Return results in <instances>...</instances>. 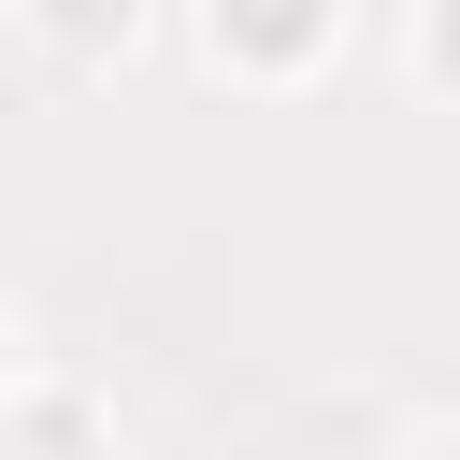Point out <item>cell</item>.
<instances>
[{"label":"cell","instance_id":"1","mask_svg":"<svg viewBox=\"0 0 460 460\" xmlns=\"http://www.w3.org/2000/svg\"><path fill=\"white\" fill-rule=\"evenodd\" d=\"M216 43L259 58V72H302V58L331 43V0H216Z\"/></svg>","mask_w":460,"mask_h":460},{"label":"cell","instance_id":"2","mask_svg":"<svg viewBox=\"0 0 460 460\" xmlns=\"http://www.w3.org/2000/svg\"><path fill=\"white\" fill-rule=\"evenodd\" d=\"M43 29H72V43H115V29H129V0H43Z\"/></svg>","mask_w":460,"mask_h":460},{"label":"cell","instance_id":"3","mask_svg":"<svg viewBox=\"0 0 460 460\" xmlns=\"http://www.w3.org/2000/svg\"><path fill=\"white\" fill-rule=\"evenodd\" d=\"M431 72H446V86H460V0H446V14H431Z\"/></svg>","mask_w":460,"mask_h":460}]
</instances>
